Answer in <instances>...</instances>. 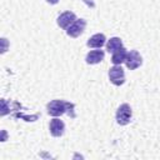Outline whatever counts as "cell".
<instances>
[{"label": "cell", "instance_id": "1", "mask_svg": "<svg viewBox=\"0 0 160 160\" xmlns=\"http://www.w3.org/2000/svg\"><path fill=\"white\" fill-rule=\"evenodd\" d=\"M116 122L120 125H126L130 122L132 116V110L129 104H121L116 110Z\"/></svg>", "mask_w": 160, "mask_h": 160}, {"label": "cell", "instance_id": "2", "mask_svg": "<svg viewBox=\"0 0 160 160\" xmlns=\"http://www.w3.org/2000/svg\"><path fill=\"white\" fill-rule=\"evenodd\" d=\"M48 109V114L51 116H60L64 112L68 111V102L62 101V100H52L46 105Z\"/></svg>", "mask_w": 160, "mask_h": 160}, {"label": "cell", "instance_id": "3", "mask_svg": "<svg viewBox=\"0 0 160 160\" xmlns=\"http://www.w3.org/2000/svg\"><path fill=\"white\" fill-rule=\"evenodd\" d=\"M109 79L116 86L122 85L125 82V72H124L122 68L120 65H114L112 68H110V70H109Z\"/></svg>", "mask_w": 160, "mask_h": 160}, {"label": "cell", "instance_id": "4", "mask_svg": "<svg viewBox=\"0 0 160 160\" xmlns=\"http://www.w3.org/2000/svg\"><path fill=\"white\" fill-rule=\"evenodd\" d=\"M85 26H86V21L84 19H76L68 29H66V34L71 38H78L80 36L84 30H85Z\"/></svg>", "mask_w": 160, "mask_h": 160}, {"label": "cell", "instance_id": "5", "mask_svg": "<svg viewBox=\"0 0 160 160\" xmlns=\"http://www.w3.org/2000/svg\"><path fill=\"white\" fill-rule=\"evenodd\" d=\"M142 62V58L141 55L136 51V50H130L126 55V59H125V64H126V68L130 69V70H135L138 69Z\"/></svg>", "mask_w": 160, "mask_h": 160}, {"label": "cell", "instance_id": "6", "mask_svg": "<svg viewBox=\"0 0 160 160\" xmlns=\"http://www.w3.org/2000/svg\"><path fill=\"white\" fill-rule=\"evenodd\" d=\"M76 20V15L72 11H64L58 16V25L62 29H68Z\"/></svg>", "mask_w": 160, "mask_h": 160}, {"label": "cell", "instance_id": "7", "mask_svg": "<svg viewBox=\"0 0 160 160\" xmlns=\"http://www.w3.org/2000/svg\"><path fill=\"white\" fill-rule=\"evenodd\" d=\"M49 130H50V134L52 135V136H55V138H59V136H61L62 134H64V131H65V124L62 122V120H60V119H58L56 116L50 121V124H49Z\"/></svg>", "mask_w": 160, "mask_h": 160}, {"label": "cell", "instance_id": "8", "mask_svg": "<svg viewBox=\"0 0 160 160\" xmlns=\"http://www.w3.org/2000/svg\"><path fill=\"white\" fill-rule=\"evenodd\" d=\"M104 56H105V52L102 50H91L90 52H88L85 60L88 64L94 65V64H99L100 61H102Z\"/></svg>", "mask_w": 160, "mask_h": 160}, {"label": "cell", "instance_id": "9", "mask_svg": "<svg viewBox=\"0 0 160 160\" xmlns=\"http://www.w3.org/2000/svg\"><path fill=\"white\" fill-rule=\"evenodd\" d=\"M105 40H106V38H105V35L104 34H94L89 40H88V46L89 48H101L104 44H105Z\"/></svg>", "mask_w": 160, "mask_h": 160}, {"label": "cell", "instance_id": "10", "mask_svg": "<svg viewBox=\"0 0 160 160\" xmlns=\"http://www.w3.org/2000/svg\"><path fill=\"white\" fill-rule=\"evenodd\" d=\"M126 55H128V51H126V49L122 46V48H120V49H118L116 51L112 52L111 62H112L114 65H120L121 62H125Z\"/></svg>", "mask_w": 160, "mask_h": 160}, {"label": "cell", "instance_id": "11", "mask_svg": "<svg viewBox=\"0 0 160 160\" xmlns=\"http://www.w3.org/2000/svg\"><path fill=\"white\" fill-rule=\"evenodd\" d=\"M120 48H122V41H121V39L120 38H111L108 42H106V50L109 51V52H114V51H116L118 49H120Z\"/></svg>", "mask_w": 160, "mask_h": 160}]
</instances>
